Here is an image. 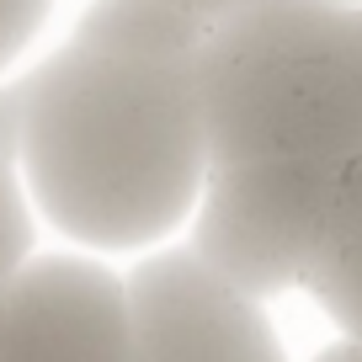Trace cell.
<instances>
[{
    "mask_svg": "<svg viewBox=\"0 0 362 362\" xmlns=\"http://www.w3.org/2000/svg\"><path fill=\"white\" fill-rule=\"evenodd\" d=\"M214 165L362 155V6L250 0L203 43Z\"/></svg>",
    "mask_w": 362,
    "mask_h": 362,
    "instance_id": "obj_2",
    "label": "cell"
},
{
    "mask_svg": "<svg viewBox=\"0 0 362 362\" xmlns=\"http://www.w3.org/2000/svg\"><path fill=\"white\" fill-rule=\"evenodd\" d=\"M315 362H362V346H351V341H336V346H325Z\"/></svg>",
    "mask_w": 362,
    "mask_h": 362,
    "instance_id": "obj_11",
    "label": "cell"
},
{
    "mask_svg": "<svg viewBox=\"0 0 362 362\" xmlns=\"http://www.w3.org/2000/svg\"><path fill=\"white\" fill-rule=\"evenodd\" d=\"M320 6H362V0H320Z\"/></svg>",
    "mask_w": 362,
    "mask_h": 362,
    "instance_id": "obj_12",
    "label": "cell"
},
{
    "mask_svg": "<svg viewBox=\"0 0 362 362\" xmlns=\"http://www.w3.org/2000/svg\"><path fill=\"white\" fill-rule=\"evenodd\" d=\"M0 362H139L123 272L80 250H37L0 288Z\"/></svg>",
    "mask_w": 362,
    "mask_h": 362,
    "instance_id": "obj_5",
    "label": "cell"
},
{
    "mask_svg": "<svg viewBox=\"0 0 362 362\" xmlns=\"http://www.w3.org/2000/svg\"><path fill=\"white\" fill-rule=\"evenodd\" d=\"M203 43L192 22L134 0H86L16 75L22 187L80 256L176 245L208 181Z\"/></svg>",
    "mask_w": 362,
    "mask_h": 362,
    "instance_id": "obj_1",
    "label": "cell"
},
{
    "mask_svg": "<svg viewBox=\"0 0 362 362\" xmlns=\"http://www.w3.org/2000/svg\"><path fill=\"white\" fill-rule=\"evenodd\" d=\"M304 293L330 315L341 341L362 346V155L341 160L304 272Z\"/></svg>",
    "mask_w": 362,
    "mask_h": 362,
    "instance_id": "obj_6",
    "label": "cell"
},
{
    "mask_svg": "<svg viewBox=\"0 0 362 362\" xmlns=\"http://www.w3.org/2000/svg\"><path fill=\"white\" fill-rule=\"evenodd\" d=\"M139 362H288L267 304L224 283L192 245H160L123 267Z\"/></svg>",
    "mask_w": 362,
    "mask_h": 362,
    "instance_id": "obj_4",
    "label": "cell"
},
{
    "mask_svg": "<svg viewBox=\"0 0 362 362\" xmlns=\"http://www.w3.org/2000/svg\"><path fill=\"white\" fill-rule=\"evenodd\" d=\"M134 6H149V11H165L176 22H192L197 33H218L229 16H240L250 0H134Z\"/></svg>",
    "mask_w": 362,
    "mask_h": 362,
    "instance_id": "obj_9",
    "label": "cell"
},
{
    "mask_svg": "<svg viewBox=\"0 0 362 362\" xmlns=\"http://www.w3.org/2000/svg\"><path fill=\"white\" fill-rule=\"evenodd\" d=\"M336 170L341 165H309V160L208 165L187 245L224 283H235L261 304L293 293L304 288Z\"/></svg>",
    "mask_w": 362,
    "mask_h": 362,
    "instance_id": "obj_3",
    "label": "cell"
},
{
    "mask_svg": "<svg viewBox=\"0 0 362 362\" xmlns=\"http://www.w3.org/2000/svg\"><path fill=\"white\" fill-rule=\"evenodd\" d=\"M59 0H0V80L27 69V54L43 43Z\"/></svg>",
    "mask_w": 362,
    "mask_h": 362,
    "instance_id": "obj_8",
    "label": "cell"
},
{
    "mask_svg": "<svg viewBox=\"0 0 362 362\" xmlns=\"http://www.w3.org/2000/svg\"><path fill=\"white\" fill-rule=\"evenodd\" d=\"M0 165L22 170V86L0 80Z\"/></svg>",
    "mask_w": 362,
    "mask_h": 362,
    "instance_id": "obj_10",
    "label": "cell"
},
{
    "mask_svg": "<svg viewBox=\"0 0 362 362\" xmlns=\"http://www.w3.org/2000/svg\"><path fill=\"white\" fill-rule=\"evenodd\" d=\"M37 256V214L27 203L22 170L0 165V288Z\"/></svg>",
    "mask_w": 362,
    "mask_h": 362,
    "instance_id": "obj_7",
    "label": "cell"
}]
</instances>
